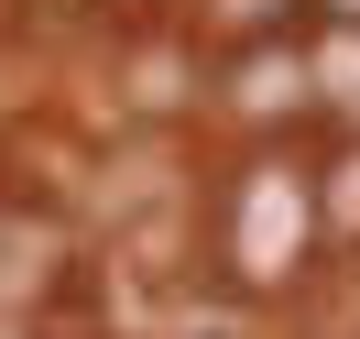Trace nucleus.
Returning a JSON list of instances; mask_svg holds the SVG:
<instances>
[{
  "label": "nucleus",
  "instance_id": "1",
  "mask_svg": "<svg viewBox=\"0 0 360 339\" xmlns=\"http://www.w3.org/2000/svg\"><path fill=\"white\" fill-rule=\"evenodd\" d=\"M295 241H306V186H295V164H251L240 175V230H229L240 273H284Z\"/></svg>",
  "mask_w": 360,
  "mask_h": 339
},
{
  "label": "nucleus",
  "instance_id": "2",
  "mask_svg": "<svg viewBox=\"0 0 360 339\" xmlns=\"http://www.w3.org/2000/svg\"><path fill=\"white\" fill-rule=\"evenodd\" d=\"M295 88H306V66H295V55H251V66H240V99H251V110H284Z\"/></svg>",
  "mask_w": 360,
  "mask_h": 339
},
{
  "label": "nucleus",
  "instance_id": "3",
  "mask_svg": "<svg viewBox=\"0 0 360 339\" xmlns=\"http://www.w3.org/2000/svg\"><path fill=\"white\" fill-rule=\"evenodd\" d=\"M33 273H44V241H33L22 219H0V295H22Z\"/></svg>",
  "mask_w": 360,
  "mask_h": 339
},
{
  "label": "nucleus",
  "instance_id": "4",
  "mask_svg": "<svg viewBox=\"0 0 360 339\" xmlns=\"http://www.w3.org/2000/svg\"><path fill=\"white\" fill-rule=\"evenodd\" d=\"M316 77H328V99H338V110H360V33H338V44L316 55Z\"/></svg>",
  "mask_w": 360,
  "mask_h": 339
},
{
  "label": "nucleus",
  "instance_id": "5",
  "mask_svg": "<svg viewBox=\"0 0 360 339\" xmlns=\"http://www.w3.org/2000/svg\"><path fill=\"white\" fill-rule=\"evenodd\" d=\"M338 219H349V230H360V154H349V164H338Z\"/></svg>",
  "mask_w": 360,
  "mask_h": 339
},
{
  "label": "nucleus",
  "instance_id": "6",
  "mask_svg": "<svg viewBox=\"0 0 360 339\" xmlns=\"http://www.w3.org/2000/svg\"><path fill=\"white\" fill-rule=\"evenodd\" d=\"M262 11H273V0H229V23H262Z\"/></svg>",
  "mask_w": 360,
  "mask_h": 339
},
{
  "label": "nucleus",
  "instance_id": "7",
  "mask_svg": "<svg viewBox=\"0 0 360 339\" xmlns=\"http://www.w3.org/2000/svg\"><path fill=\"white\" fill-rule=\"evenodd\" d=\"M338 11H360V0H338Z\"/></svg>",
  "mask_w": 360,
  "mask_h": 339
}]
</instances>
